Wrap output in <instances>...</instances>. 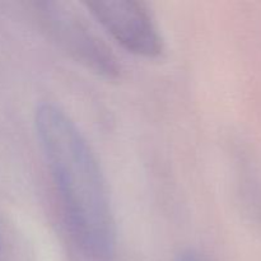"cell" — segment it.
Masks as SVG:
<instances>
[{"label":"cell","instance_id":"cell-1","mask_svg":"<svg viewBox=\"0 0 261 261\" xmlns=\"http://www.w3.org/2000/svg\"><path fill=\"white\" fill-rule=\"evenodd\" d=\"M36 129L76 244L93 259H109L116 244L115 221L91 147L70 117L54 105L38 107Z\"/></svg>","mask_w":261,"mask_h":261},{"label":"cell","instance_id":"cell-2","mask_svg":"<svg viewBox=\"0 0 261 261\" xmlns=\"http://www.w3.org/2000/svg\"><path fill=\"white\" fill-rule=\"evenodd\" d=\"M89 12L102 27L129 53L155 58L163 41L147 5L135 0H89Z\"/></svg>","mask_w":261,"mask_h":261},{"label":"cell","instance_id":"cell-3","mask_svg":"<svg viewBox=\"0 0 261 261\" xmlns=\"http://www.w3.org/2000/svg\"><path fill=\"white\" fill-rule=\"evenodd\" d=\"M46 22L55 37L76 56L98 73L112 76L117 73L116 60L109 50L81 22L78 15L60 3H42Z\"/></svg>","mask_w":261,"mask_h":261},{"label":"cell","instance_id":"cell-4","mask_svg":"<svg viewBox=\"0 0 261 261\" xmlns=\"http://www.w3.org/2000/svg\"><path fill=\"white\" fill-rule=\"evenodd\" d=\"M177 261H206L201 256L200 254H196L194 251H188V252H184L182 255H180Z\"/></svg>","mask_w":261,"mask_h":261}]
</instances>
